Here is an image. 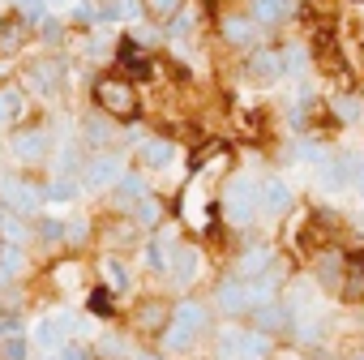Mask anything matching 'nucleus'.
I'll return each instance as SVG.
<instances>
[{
  "label": "nucleus",
  "mask_w": 364,
  "mask_h": 360,
  "mask_svg": "<svg viewBox=\"0 0 364 360\" xmlns=\"http://www.w3.org/2000/svg\"><path fill=\"white\" fill-rule=\"evenodd\" d=\"M65 240H69V245H86V240H90V223H86V219H69V223H65Z\"/></svg>",
  "instance_id": "obj_40"
},
{
  "label": "nucleus",
  "mask_w": 364,
  "mask_h": 360,
  "mask_svg": "<svg viewBox=\"0 0 364 360\" xmlns=\"http://www.w3.org/2000/svg\"><path fill=\"white\" fill-rule=\"evenodd\" d=\"M39 202H48V198H43V189L35 185V180H22V176H14V171H0V206H5V211H14V215H35Z\"/></svg>",
  "instance_id": "obj_4"
},
{
  "label": "nucleus",
  "mask_w": 364,
  "mask_h": 360,
  "mask_svg": "<svg viewBox=\"0 0 364 360\" xmlns=\"http://www.w3.org/2000/svg\"><path fill=\"white\" fill-rule=\"evenodd\" d=\"M270 356V334L266 330H240L236 360H266Z\"/></svg>",
  "instance_id": "obj_25"
},
{
  "label": "nucleus",
  "mask_w": 364,
  "mask_h": 360,
  "mask_svg": "<svg viewBox=\"0 0 364 360\" xmlns=\"http://www.w3.org/2000/svg\"><path fill=\"white\" fill-rule=\"evenodd\" d=\"M257 22L249 18V14H223V22H219V35H223V43H232V48H249L253 39H257Z\"/></svg>",
  "instance_id": "obj_17"
},
{
  "label": "nucleus",
  "mask_w": 364,
  "mask_h": 360,
  "mask_svg": "<svg viewBox=\"0 0 364 360\" xmlns=\"http://www.w3.org/2000/svg\"><path fill=\"white\" fill-rule=\"evenodd\" d=\"M14 5L22 9L26 22H43V18H48V0H14Z\"/></svg>",
  "instance_id": "obj_39"
},
{
  "label": "nucleus",
  "mask_w": 364,
  "mask_h": 360,
  "mask_svg": "<svg viewBox=\"0 0 364 360\" xmlns=\"http://www.w3.org/2000/svg\"><path fill=\"white\" fill-rule=\"evenodd\" d=\"M133 360H154V356H133Z\"/></svg>",
  "instance_id": "obj_47"
},
{
  "label": "nucleus",
  "mask_w": 364,
  "mask_h": 360,
  "mask_svg": "<svg viewBox=\"0 0 364 360\" xmlns=\"http://www.w3.org/2000/svg\"><path fill=\"white\" fill-rule=\"evenodd\" d=\"M14 159H22V163H43L48 159V150H52V137H48V129H22V133H14Z\"/></svg>",
  "instance_id": "obj_14"
},
{
  "label": "nucleus",
  "mask_w": 364,
  "mask_h": 360,
  "mask_svg": "<svg viewBox=\"0 0 364 360\" xmlns=\"http://www.w3.org/2000/svg\"><path fill=\"white\" fill-rule=\"evenodd\" d=\"M86 309H90V313H99V317H112V313H116V292H112V287H103V283H99V287H90V292H86Z\"/></svg>",
  "instance_id": "obj_34"
},
{
  "label": "nucleus",
  "mask_w": 364,
  "mask_h": 360,
  "mask_svg": "<svg viewBox=\"0 0 364 360\" xmlns=\"http://www.w3.org/2000/svg\"><path fill=\"white\" fill-rule=\"evenodd\" d=\"M249 18L257 26H279L291 18V0H249Z\"/></svg>",
  "instance_id": "obj_23"
},
{
  "label": "nucleus",
  "mask_w": 364,
  "mask_h": 360,
  "mask_svg": "<svg viewBox=\"0 0 364 360\" xmlns=\"http://www.w3.org/2000/svg\"><path fill=\"white\" fill-rule=\"evenodd\" d=\"M103 240L112 245V249H137L141 245V223L137 219H107L103 223Z\"/></svg>",
  "instance_id": "obj_20"
},
{
  "label": "nucleus",
  "mask_w": 364,
  "mask_h": 360,
  "mask_svg": "<svg viewBox=\"0 0 364 360\" xmlns=\"http://www.w3.org/2000/svg\"><path fill=\"white\" fill-rule=\"evenodd\" d=\"M206 326H210V313L202 300H180V305H171V322L163 326L159 343H163V351H189L198 343V334H206Z\"/></svg>",
  "instance_id": "obj_1"
},
{
  "label": "nucleus",
  "mask_w": 364,
  "mask_h": 360,
  "mask_svg": "<svg viewBox=\"0 0 364 360\" xmlns=\"http://www.w3.org/2000/svg\"><path fill=\"white\" fill-rule=\"evenodd\" d=\"M274 262H279V258H274L270 245H249V249L236 258V275H240V279H257V275H266Z\"/></svg>",
  "instance_id": "obj_21"
},
{
  "label": "nucleus",
  "mask_w": 364,
  "mask_h": 360,
  "mask_svg": "<svg viewBox=\"0 0 364 360\" xmlns=\"http://www.w3.org/2000/svg\"><path fill=\"white\" fill-rule=\"evenodd\" d=\"M22 270H26L22 245H9V240H5V253H0V283H5V279H18Z\"/></svg>",
  "instance_id": "obj_33"
},
{
  "label": "nucleus",
  "mask_w": 364,
  "mask_h": 360,
  "mask_svg": "<svg viewBox=\"0 0 364 360\" xmlns=\"http://www.w3.org/2000/svg\"><path fill=\"white\" fill-rule=\"evenodd\" d=\"M283 60H287V73H300L304 69V48H283Z\"/></svg>",
  "instance_id": "obj_41"
},
{
  "label": "nucleus",
  "mask_w": 364,
  "mask_h": 360,
  "mask_svg": "<svg viewBox=\"0 0 364 360\" xmlns=\"http://www.w3.org/2000/svg\"><path fill=\"white\" fill-rule=\"evenodd\" d=\"M171 253H176V228H159V236H150L141 245V258L150 270H167L171 266Z\"/></svg>",
  "instance_id": "obj_19"
},
{
  "label": "nucleus",
  "mask_w": 364,
  "mask_h": 360,
  "mask_svg": "<svg viewBox=\"0 0 364 360\" xmlns=\"http://www.w3.org/2000/svg\"><path fill=\"white\" fill-rule=\"evenodd\" d=\"M167 322H171V300H163V296H146V300L133 305V326H137L141 334H163Z\"/></svg>",
  "instance_id": "obj_10"
},
{
  "label": "nucleus",
  "mask_w": 364,
  "mask_h": 360,
  "mask_svg": "<svg viewBox=\"0 0 364 360\" xmlns=\"http://www.w3.org/2000/svg\"><path fill=\"white\" fill-rule=\"evenodd\" d=\"M223 215L236 228H249L257 219V180L253 176H232L223 185Z\"/></svg>",
  "instance_id": "obj_3"
},
{
  "label": "nucleus",
  "mask_w": 364,
  "mask_h": 360,
  "mask_svg": "<svg viewBox=\"0 0 364 360\" xmlns=\"http://www.w3.org/2000/svg\"><path fill=\"white\" fill-rule=\"evenodd\" d=\"M360 65H364V48H360Z\"/></svg>",
  "instance_id": "obj_48"
},
{
  "label": "nucleus",
  "mask_w": 364,
  "mask_h": 360,
  "mask_svg": "<svg viewBox=\"0 0 364 360\" xmlns=\"http://www.w3.org/2000/svg\"><path fill=\"white\" fill-rule=\"evenodd\" d=\"M317 180H321V189H326V194H343V189H351V180H355V154H347V150L326 154V159L317 163Z\"/></svg>",
  "instance_id": "obj_7"
},
{
  "label": "nucleus",
  "mask_w": 364,
  "mask_h": 360,
  "mask_svg": "<svg viewBox=\"0 0 364 360\" xmlns=\"http://www.w3.org/2000/svg\"><path fill=\"white\" fill-rule=\"evenodd\" d=\"M180 9H185V0H141V14H146L154 26H167Z\"/></svg>",
  "instance_id": "obj_29"
},
{
  "label": "nucleus",
  "mask_w": 364,
  "mask_h": 360,
  "mask_svg": "<svg viewBox=\"0 0 364 360\" xmlns=\"http://www.w3.org/2000/svg\"><path fill=\"white\" fill-rule=\"evenodd\" d=\"M291 211V185L283 176H270V180H262L257 185V215H266L270 223L274 219H283Z\"/></svg>",
  "instance_id": "obj_8"
},
{
  "label": "nucleus",
  "mask_w": 364,
  "mask_h": 360,
  "mask_svg": "<svg viewBox=\"0 0 364 360\" xmlns=\"http://www.w3.org/2000/svg\"><path fill=\"white\" fill-rule=\"evenodd\" d=\"M343 275H347V253L343 249H321L313 258V279L326 287V292H343Z\"/></svg>",
  "instance_id": "obj_9"
},
{
  "label": "nucleus",
  "mask_w": 364,
  "mask_h": 360,
  "mask_svg": "<svg viewBox=\"0 0 364 360\" xmlns=\"http://www.w3.org/2000/svg\"><path fill=\"white\" fill-rule=\"evenodd\" d=\"M0 215H5V206H0Z\"/></svg>",
  "instance_id": "obj_50"
},
{
  "label": "nucleus",
  "mask_w": 364,
  "mask_h": 360,
  "mask_svg": "<svg viewBox=\"0 0 364 360\" xmlns=\"http://www.w3.org/2000/svg\"><path fill=\"white\" fill-rule=\"evenodd\" d=\"M95 107H99L103 116H112V120H133V116L141 112V95H137V86H133L129 78L103 73V78L95 82Z\"/></svg>",
  "instance_id": "obj_2"
},
{
  "label": "nucleus",
  "mask_w": 364,
  "mask_h": 360,
  "mask_svg": "<svg viewBox=\"0 0 364 360\" xmlns=\"http://www.w3.org/2000/svg\"><path fill=\"white\" fill-rule=\"evenodd\" d=\"M137 163H141L146 171L171 167V163H176V142H171V137H146V142H137Z\"/></svg>",
  "instance_id": "obj_15"
},
{
  "label": "nucleus",
  "mask_w": 364,
  "mask_h": 360,
  "mask_svg": "<svg viewBox=\"0 0 364 360\" xmlns=\"http://www.w3.org/2000/svg\"><path fill=\"white\" fill-rule=\"evenodd\" d=\"M99 279H103V287H112L116 296L129 292V270H124V262H120L116 253H107V258L99 262Z\"/></svg>",
  "instance_id": "obj_26"
},
{
  "label": "nucleus",
  "mask_w": 364,
  "mask_h": 360,
  "mask_svg": "<svg viewBox=\"0 0 364 360\" xmlns=\"http://www.w3.org/2000/svg\"><path fill=\"white\" fill-rule=\"evenodd\" d=\"M52 287H56L60 296L86 292V266H82V262H56V266H52Z\"/></svg>",
  "instance_id": "obj_22"
},
{
  "label": "nucleus",
  "mask_w": 364,
  "mask_h": 360,
  "mask_svg": "<svg viewBox=\"0 0 364 360\" xmlns=\"http://www.w3.org/2000/svg\"><path fill=\"white\" fill-rule=\"evenodd\" d=\"M355 228H360V232H364V215H360V219H355Z\"/></svg>",
  "instance_id": "obj_46"
},
{
  "label": "nucleus",
  "mask_w": 364,
  "mask_h": 360,
  "mask_svg": "<svg viewBox=\"0 0 364 360\" xmlns=\"http://www.w3.org/2000/svg\"><path fill=\"white\" fill-rule=\"evenodd\" d=\"M22 39H26V26H22V18L0 22V48H5V52H18V48H22Z\"/></svg>",
  "instance_id": "obj_36"
},
{
  "label": "nucleus",
  "mask_w": 364,
  "mask_h": 360,
  "mask_svg": "<svg viewBox=\"0 0 364 360\" xmlns=\"http://www.w3.org/2000/svg\"><path fill=\"white\" fill-rule=\"evenodd\" d=\"M48 5H52V9H65V5H69V0H48Z\"/></svg>",
  "instance_id": "obj_44"
},
{
  "label": "nucleus",
  "mask_w": 364,
  "mask_h": 360,
  "mask_svg": "<svg viewBox=\"0 0 364 360\" xmlns=\"http://www.w3.org/2000/svg\"><path fill=\"white\" fill-rule=\"evenodd\" d=\"M0 253H5V240H0Z\"/></svg>",
  "instance_id": "obj_49"
},
{
  "label": "nucleus",
  "mask_w": 364,
  "mask_h": 360,
  "mask_svg": "<svg viewBox=\"0 0 364 360\" xmlns=\"http://www.w3.org/2000/svg\"><path fill=\"white\" fill-rule=\"evenodd\" d=\"M69 313H48V317H39L35 322V347H43V351H60L73 334H69Z\"/></svg>",
  "instance_id": "obj_13"
},
{
  "label": "nucleus",
  "mask_w": 364,
  "mask_h": 360,
  "mask_svg": "<svg viewBox=\"0 0 364 360\" xmlns=\"http://www.w3.org/2000/svg\"><path fill=\"white\" fill-rule=\"evenodd\" d=\"M107 120H112V116H103V112H95V116H86V142H90L95 150H103V146H107V142L116 137V129H112Z\"/></svg>",
  "instance_id": "obj_32"
},
{
  "label": "nucleus",
  "mask_w": 364,
  "mask_h": 360,
  "mask_svg": "<svg viewBox=\"0 0 364 360\" xmlns=\"http://www.w3.org/2000/svg\"><path fill=\"white\" fill-rule=\"evenodd\" d=\"M351 189L364 198V159H355V180H351Z\"/></svg>",
  "instance_id": "obj_43"
},
{
  "label": "nucleus",
  "mask_w": 364,
  "mask_h": 360,
  "mask_svg": "<svg viewBox=\"0 0 364 360\" xmlns=\"http://www.w3.org/2000/svg\"><path fill=\"white\" fill-rule=\"evenodd\" d=\"M116 56H120V65H124L129 73H137V78H146V73H150V56H146V52H141V48L133 43V39H124Z\"/></svg>",
  "instance_id": "obj_31"
},
{
  "label": "nucleus",
  "mask_w": 364,
  "mask_h": 360,
  "mask_svg": "<svg viewBox=\"0 0 364 360\" xmlns=\"http://www.w3.org/2000/svg\"><path fill=\"white\" fill-rule=\"evenodd\" d=\"M99 356H107V360H120V356H124V343H120V339H107V343H99Z\"/></svg>",
  "instance_id": "obj_42"
},
{
  "label": "nucleus",
  "mask_w": 364,
  "mask_h": 360,
  "mask_svg": "<svg viewBox=\"0 0 364 360\" xmlns=\"http://www.w3.org/2000/svg\"><path fill=\"white\" fill-rule=\"evenodd\" d=\"M0 360H26V334H0Z\"/></svg>",
  "instance_id": "obj_38"
},
{
  "label": "nucleus",
  "mask_w": 364,
  "mask_h": 360,
  "mask_svg": "<svg viewBox=\"0 0 364 360\" xmlns=\"http://www.w3.org/2000/svg\"><path fill=\"white\" fill-rule=\"evenodd\" d=\"M26 78H31V86H35L43 99H56L60 86H65V69H60L56 60H35V65L26 69Z\"/></svg>",
  "instance_id": "obj_18"
},
{
  "label": "nucleus",
  "mask_w": 364,
  "mask_h": 360,
  "mask_svg": "<svg viewBox=\"0 0 364 360\" xmlns=\"http://www.w3.org/2000/svg\"><path fill=\"white\" fill-rule=\"evenodd\" d=\"M120 176H124V163L112 150H95L82 163V189H112Z\"/></svg>",
  "instance_id": "obj_6"
},
{
  "label": "nucleus",
  "mask_w": 364,
  "mask_h": 360,
  "mask_svg": "<svg viewBox=\"0 0 364 360\" xmlns=\"http://www.w3.org/2000/svg\"><path fill=\"white\" fill-rule=\"evenodd\" d=\"M35 228H39V240H43V245H60V240H65V219L39 215V219H35Z\"/></svg>",
  "instance_id": "obj_37"
},
{
  "label": "nucleus",
  "mask_w": 364,
  "mask_h": 360,
  "mask_svg": "<svg viewBox=\"0 0 364 360\" xmlns=\"http://www.w3.org/2000/svg\"><path fill=\"white\" fill-rule=\"evenodd\" d=\"M330 112H334L343 125H360V120H364V99H360V95H334V99H330Z\"/></svg>",
  "instance_id": "obj_27"
},
{
  "label": "nucleus",
  "mask_w": 364,
  "mask_h": 360,
  "mask_svg": "<svg viewBox=\"0 0 364 360\" xmlns=\"http://www.w3.org/2000/svg\"><path fill=\"white\" fill-rule=\"evenodd\" d=\"M31 112V95L18 78H5L0 82V125H22Z\"/></svg>",
  "instance_id": "obj_11"
},
{
  "label": "nucleus",
  "mask_w": 364,
  "mask_h": 360,
  "mask_svg": "<svg viewBox=\"0 0 364 360\" xmlns=\"http://www.w3.org/2000/svg\"><path fill=\"white\" fill-rule=\"evenodd\" d=\"M112 189H116V202H120V206H137V202L146 198V185H141V176H133V171H124V176L116 180Z\"/></svg>",
  "instance_id": "obj_30"
},
{
  "label": "nucleus",
  "mask_w": 364,
  "mask_h": 360,
  "mask_svg": "<svg viewBox=\"0 0 364 360\" xmlns=\"http://www.w3.org/2000/svg\"><path fill=\"white\" fill-rule=\"evenodd\" d=\"M133 219L141 223V228H159V219H163V206H159V198H141L137 206H133Z\"/></svg>",
  "instance_id": "obj_35"
},
{
  "label": "nucleus",
  "mask_w": 364,
  "mask_h": 360,
  "mask_svg": "<svg viewBox=\"0 0 364 360\" xmlns=\"http://www.w3.org/2000/svg\"><path fill=\"white\" fill-rule=\"evenodd\" d=\"M343 300H364V249L347 253V275H343Z\"/></svg>",
  "instance_id": "obj_24"
},
{
  "label": "nucleus",
  "mask_w": 364,
  "mask_h": 360,
  "mask_svg": "<svg viewBox=\"0 0 364 360\" xmlns=\"http://www.w3.org/2000/svg\"><path fill=\"white\" fill-rule=\"evenodd\" d=\"M215 305H219L223 317H245V313L257 309L253 287H249V279H240V275H228V279L215 287Z\"/></svg>",
  "instance_id": "obj_5"
},
{
  "label": "nucleus",
  "mask_w": 364,
  "mask_h": 360,
  "mask_svg": "<svg viewBox=\"0 0 364 360\" xmlns=\"http://www.w3.org/2000/svg\"><path fill=\"white\" fill-rule=\"evenodd\" d=\"M347 360H364V351H351V356H347Z\"/></svg>",
  "instance_id": "obj_45"
},
{
  "label": "nucleus",
  "mask_w": 364,
  "mask_h": 360,
  "mask_svg": "<svg viewBox=\"0 0 364 360\" xmlns=\"http://www.w3.org/2000/svg\"><path fill=\"white\" fill-rule=\"evenodd\" d=\"M99 5H103V0H99Z\"/></svg>",
  "instance_id": "obj_51"
},
{
  "label": "nucleus",
  "mask_w": 364,
  "mask_h": 360,
  "mask_svg": "<svg viewBox=\"0 0 364 360\" xmlns=\"http://www.w3.org/2000/svg\"><path fill=\"white\" fill-rule=\"evenodd\" d=\"M245 73H249L253 82L270 86V82L287 78V60H283V52H279V48H262V52H253V56L245 60Z\"/></svg>",
  "instance_id": "obj_12"
},
{
  "label": "nucleus",
  "mask_w": 364,
  "mask_h": 360,
  "mask_svg": "<svg viewBox=\"0 0 364 360\" xmlns=\"http://www.w3.org/2000/svg\"><path fill=\"white\" fill-rule=\"evenodd\" d=\"M167 270H171V283H176V287H189V283L202 275V249H193V245H176Z\"/></svg>",
  "instance_id": "obj_16"
},
{
  "label": "nucleus",
  "mask_w": 364,
  "mask_h": 360,
  "mask_svg": "<svg viewBox=\"0 0 364 360\" xmlns=\"http://www.w3.org/2000/svg\"><path fill=\"white\" fill-rule=\"evenodd\" d=\"M77 194H82V180H73V176H56L52 185H43V198L48 202H77Z\"/></svg>",
  "instance_id": "obj_28"
}]
</instances>
